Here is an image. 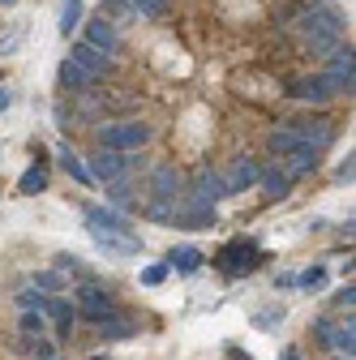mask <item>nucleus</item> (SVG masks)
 <instances>
[{
	"instance_id": "obj_35",
	"label": "nucleus",
	"mask_w": 356,
	"mask_h": 360,
	"mask_svg": "<svg viewBox=\"0 0 356 360\" xmlns=\"http://www.w3.org/2000/svg\"><path fill=\"white\" fill-rule=\"evenodd\" d=\"M0 5H13V0H0Z\"/></svg>"
},
{
	"instance_id": "obj_34",
	"label": "nucleus",
	"mask_w": 356,
	"mask_h": 360,
	"mask_svg": "<svg viewBox=\"0 0 356 360\" xmlns=\"http://www.w3.org/2000/svg\"><path fill=\"white\" fill-rule=\"evenodd\" d=\"M335 360H352V356H335Z\"/></svg>"
},
{
	"instance_id": "obj_12",
	"label": "nucleus",
	"mask_w": 356,
	"mask_h": 360,
	"mask_svg": "<svg viewBox=\"0 0 356 360\" xmlns=\"http://www.w3.org/2000/svg\"><path fill=\"white\" fill-rule=\"evenodd\" d=\"M288 129H296V133H300V138L314 146V150H322V146H331V142H335V129H331V120H322V116H318V120H292Z\"/></svg>"
},
{
	"instance_id": "obj_7",
	"label": "nucleus",
	"mask_w": 356,
	"mask_h": 360,
	"mask_svg": "<svg viewBox=\"0 0 356 360\" xmlns=\"http://www.w3.org/2000/svg\"><path fill=\"white\" fill-rule=\"evenodd\" d=\"M181 189H185V176L176 172L172 163L155 167V176H151V193H155V202H176V198H181Z\"/></svg>"
},
{
	"instance_id": "obj_13",
	"label": "nucleus",
	"mask_w": 356,
	"mask_h": 360,
	"mask_svg": "<svg viewBox=\"0 0 356 360\" xmlns=\"http://www.w3.org/2000/svg\"><path fill=\"white\" fill-rule=\"evenodd\" d=\"M86 43L91 48H99V52H116V22L103 13V18H95V22H86Z\"/></svg>"
},
{
	"instance_id": "obj_2",
	"label": "nucleus",
	"mask_w": 356,
	"mask_h": 360,
	"mask_svg": "<svg viewBox=\"0 0 356 360\" xmlns=\"http://www.w3.org/2000/svg\"><path fill=\"white\" fill-rule=\"evenodd\" d=\"M151 142V129L146 124H138V120H125V124H103L99 129V146H108V150H142Z\"/></svg>"
},
{
	"instance_id": "obj_16",
	"label": "nucleus",
	"mask_w": 356,
	"mask_h": 360,
	"mask_svg": "<svg viewBox=\"0 0 356 360\" xmlns=\"http://www.w3.org/2000/svg\"><path fill=\"white\" fill-rule=\"evenodd\" d=\"M318 335H322V339H326V343H331L339 356H352V352H356V335H352V322H348V326H326V322H322V326H318Z\"/></svg>"
},
{
	"instance_id": "obj_21",
	"label": "nucleus",
	"mask_w": 356,
	"mask_h": 360,
	"mask_svg": "<svg viewBox=\"0 0 356 360\" xmlns=\"http://www.w3.org/2000/svg\"><path fill=\"white\" fill-rule=\"evenodd\" d=\"M61 167H65V172H69V176L77 180V185H91V180H95V176H91V167H86V163H82V159H77V155H73L69 146L61 150Z\"/></svg>"
},
{
	"instance_id": "obj_8",
	"label": "nucleus",
	"mask_w": 356,
	"mask_h": 360,
	"mask_svg": "<svg viewBox=\"0 0 356 360\" xmlns=\"http://www.w3.org/2000/svg\"><path fill=\"white\" fill-rule=\"evenodd\" d=\"M129 172V159H125V150H99L95 159H91V176L95 180H103V185H112V180H120Z\"/></svg>"
},
{
	"instance_id": "obj_11",
	"label": "nucleus",
	"mask_w": 356,
	"mask_h": 360,
	"mask_svg": "<svg viewBox=\"0 0 356 360\" xmlns=\"http://www.w3.org/2000/svg\"><path fill=\"white\" fill-rule=\"evenodd\" d=\"M69 60L73 65H82L91 77H103L108 69H112V60H108V52H99V48H91V43H73V52H69Z\"/></svg>"
},
{
	"instance_id": "obj_3",
	"label": "nucleus",
	"mask_w": 356,
	"mask_h": 360,
	"mask_svg": "<svg viewBox=\"0 0 356 360\" xmlns=\"http://www.w3.org/2000/svg\"><path fill=\"white\" fill-rule=\"evenodd\" d=\"M189 206H202V210H215V202H224L228 198V189H224V176L219 172H210V167H202L198 176H193V185H189V193H181Z\"/></svg>"
},
{
	"instance_id": "obj_15",
	"label": "nucleus",
	"mask_w": 356,
	"mask_h": 360,
	"mask_svg": "<svg viewBox=\"0 0 356 360\" xmlns=\"http://www.w3.org/2000/svg\"><path fill=\"white\" fill-rule=\"evenodd\" d=\"M292 95L305 99V103H326L335 90L326 86V77H300V82H292Z\"/></svg>"
},
{
	"instance_id": "obj_32",
	"label": "nucleus",
	"mask_w": 356,
	"mask_h": 360,
	"mask_svg": "<svg viewBox=\"0 0 356 360\" xmlns=\"http://www.w3.org/2000/svg\"><path fill=\"white\" fill-rule=\"evenodd\" d=\"M9 103H13V95H9V90H0V112H5Z\"/></svg>"
},
{
	"instance_id": "obj_4",
	"label": "nucleus",
	"mask_w": 356,
	"mask_h": 360,
	"mask_svg": "<svg viewBox=\"0 0 356 360\" xmlns=\"http://www.w3.org/2000/svg\"><path fill=\"white\" fill-rule=\"evenodd\" d=\"M326 86L335 90V95H352V86H356V56H352V48H335V52H326Z\"/></svg>"
},
{
	"instance_id": "obj_22",
	"label": "nucleus",
	"mask_w": 356,
	"mask_h": 360,
	"mask_svg": "<svg viewBox=\"0 0 356 360\" xmlns=\"http://www.w3.org/2000/svg\"><path fill=\"white\" fill-rule=\"evenodd\" d=\"M73 26H82V0H61V22H56V30L61 34H73Z\"/></svg>"
},
{
	"instance_id": "obj_30",
	"label": "nucleus",
	"mask_w": 356,
	"mask_h": 360,
	"mask_svg": "<svg viewBox=\"0 0 356 360\" xmlns=\"http://www.w3.org/2000/svg\"><path fill=\"white\" fill-rule=\"evenodd\" d=\"M108 9H112V13H116V22H125V18H129V9H133V5H129V0H108V5H103V13H108Z\"/></svg>"
},
{
	"instance_id": "obj_27",
	"label": "nucleus",
	"mask_w": 356,
	"mask_h": 360,
	"mask_svg": "<svg viewBox=\"0 0 356 360\" xmlns=\"http://www.w3.org/2000/svg\"><path fill=\"white\" fill-rule=\"evenodd\" d=\"M22 335H26V339H34V335L43 339V318H34L30 309H26V318H22Z\"/></svg>"
},
{
	"instance_id": "obj_5",
	"label": "nucleus",
	"mask_w": 356,
	"mask_h": 360,
	"mask_svg": "<svg viewBox=\"0 0 356 360\" xmlns=\"http://www.w3.org/2000/svg\"><path fill=\"white\" fill-rule=\"evenodd\" d=\"M73 296H77L82 318H91V322H99V318H108V313H116V300H112V292H108V288H99V283H82Z\"/></svg>"
},
{
	"instance_id": "obj_19",
	"label": "nucleus",
	"mask_w": 356,
	"mask_h": 360,
	"mask_svg": "<svg viewBox=\"0 0 356 360\" xmlns=\"http://www.w3.org/2000/svg\"><path fill=\"white\" fill-rule=\"evenodd\" d=\"M43 189H48V167H43V163H30L26 172H22V180H18V193H43Z\"/></svg>"
},
{
	"instance_id": "obj_33",
	"label": "nucleus",
	"mask_w": 356,
	"mask_h": 360,
	"mask_svg": "<svg viewBox=\"0 0 356 360\" xmlns=\"http://www.w3.org/2000/svg\"><path fill=\"white\" fill-rule=\"evenodd\" d=\"M284 360H300V352H296V347H288V352H284Z\"/></svg>"
},
{
	"instance_id": "obj_24",
	"label": "nucleus",
	"mask_w": 356,
	"mask_h": 360,
	"mask_svg": "<svg viewBox=\"0 0 356 360\" xmlns=\"http://www.w3.org/2000/svg\"><path fill=\"white\" fill-rule=\"evenodd\" d=\"M56 270H61L65 279H69V275H73V279H86V266H82V257H69V253H61V257H56Z\"/></svg>"
},
{
	"instance_id": "obj_26",
	"label": "nucleus",
	"mask_w": 356,
	"mask_h": 360,
	"mask_svg": "<svg viewBox=\"0 0 356 360\" xmlns=\"http://www.w3.org/2000/svg\"><path fill=\"white\" fill-rule=\"evenodd\" d=\"M163 279H167V262H155V266L142 270V283H146V288H155V283H163Z\"/></svg>"
},
{
	"instance_id": "obj_1",
	"label": "nucleus",
	"mask_w": 356,
	"mask_h": 360,
	"mask_svg": "<svg viewBox=\"0 0 356 360\" xmlns=\"http://www.w3.org/2000/svg\"><path fill=\"white\" fill-rule=\"evenodd\" d=\"M300 34H305V48L314 56H326V52L339 48V39H343V18L331 5H309L300 13Z\"/></svg>"
},
{
	"instance_id": "obj_9",
	"label": "nucleus",
	"mask_w": 356,
	"mask_h": 360,
	"mask_svg": "<svg viewBox=\"0 0 356 360\" xmlns=\"http://www.w3.org/2000/svg\"><path fill=\"white\" fill-rule=\"evenodd\" d=\"M95 245L103 253H116V257H133V253H142V236L138 232H91Z\"/></svg>"
},
{
	"instance_id": "obj_14",
	"label": "nucleus",
	"mask_w": 356,
	"mask_h": 360,
	"mask_svg": "<svg viewBox=\"0 0 356 360\" xmlns=\"http://www.w3.org/2000/svg\"><path fill=\"white\" fill-rule=\"evenodd\" d=\"M258 172H262V167H258L253 159H236V163H232V172L224 176V189H228V193H241V189H249L253 180H258Z\"/></svg>"
},
{
	"instance_id": "obj_23",
	"label": "nucleus",
	"mask_w": 356,
	"mask_h": 360,
	"mask_svg": "<svg viewBox=\"0 0 356 360\" xmlns=\"http://www.w3.org/2000/svg\"><path fill=\"white\" fill-rule=\"evenodd\" d=\"M61 82H65L69 90H82V86H91L95 77H91V73H86L82 65H73V60H65V65H61Z\"/></svg>"
},
{
	"instance_id": "obj_18",
	"label": "nucleus",
	"mask_w": 356,
	"mask_h": 360,
	"mask_svg": "<svg viewBox=\"0 0 356 360\" xmlns=\"http://www.w3.org/2000/svg\"><path fill=\"white\" fill-rule=\"evenodd\" d=\"M258 180H262V189H266V198H271V202L288 198V189H292V176H288V172H279V167L258 172Z\"/></svg>"
},
{
	"instance_id": "obj_29",
	"label": "nucleus",
	"mask_w": 356,
	"mask_h": 360,
	"mask_svg": "<svg viewBox=\"0 0 356 360\" xmlns=\"http://www.w3.org/2000/svg\"><path fill=\"white\" fill-rule=\"evenodd\" d=\"M322 279H326V270L314 266V270H305V275H300V288H322Z\"/></svg>"
},
{
	"instance_id": "obj_6",
	"label": "nucleus",
	"mask_w": 356,
	"mask_h": 360,
	"mask_svg": "<svg viewBox=\"0 0 356 360\" xmlns=\"http://www.w3.org/2000/svg\"><path fill=\"white\" fill-rule=\"evenodd\" d=\"M219 270H224V275H245V270H253V262H258V245H249V240H232V245H224L219 249Z\"/></svg>"
},
{
	"instance_id": "obj_17",
	"label": "nucleus",
	"mask_w": 356,
	"mask_h": 360,
	"mask_svg": "<svg viewBox=\"0 0 356 360\" xmlns=\"http://www.w3.org/2000/svg\"><path fill=\"white\" fill-rule=\"evenodd\" d=\"M202 262H206V257H202L193 245H181V249H172V253H167V270H181V275H193Z\"/></svg>"
},
{
	"instance_id": "obj_28",
	"label": "nucleus",
	"mask_w": 356,
	"mask_h": 360,
	"mask_svg": "<svg viewBox=\"0 0 356 360\" xmlns=\"http://www.w3.org/2000/svg\"><path fill=\"white\" fill-rule=\"evenodd\" d=\"M34 283H39V288H48V292H52V288H65V275H61V270H43V275H39Z\"/></svg>"
},
{
	"instance_id": "obj_31",
	"label": "nucleus",
	"mask_w": 356,
	"mask_h": 360,
	"mask_svg": "<svg viewBox=\"0 0 356 360\" xmlns=\"http://www.w3.org/2000/svg\"><path fill=\"white\" fill-rule=\"evenodd\" d=\"M18 304H22V309H39V313H43V296H34V292H22V296H18Z\"/></svg>"
},
{
	"instance_id": "obj_36",
	"label": "nucleus",
	"mask_w": 356,
	"mask_h": 360,
	"mask_svg": "<svg viewBox=\"0 0 356 360\" xmlns=\"http://www.w3.org/2000/svg\"><path fill=\"white\" fill-rule=\"evenodd\" d=\"M95 360H108V356H95Z\"/></svg>"
},
{
	"instance_id": "obj_25",
	"label": "nucleus",
	"mask_w": 356,
	"mask_h": 360,
	"mask_svg": "<svg viewBox=\"0 0 356 360\" xmlns=\"http://www.w3.org/2000/svg\"><path fill=\"white\" fill-rule=\"evenodd\" d=\"M129 5H133V13H142V18H163L167 0H129Z\"/></svg>"
},
{
	"instance_id": "obj_10",
	"label": "nucleus",
	"mask_w": 356,
	"mask_h": 360,
	"mask_svg": "<svg viewBox=\"0 0 356 360\" xmlns=\"http://www.w3.org/2000/svg\"><path fill=\"white\" fill-rule=\"evenodd\" d=\"M86 232H133V223H129L120 210L91 206V210H86Z\"/></svg>"
},
{
	"instance_id": "obj_20",
	"label": "nucleus",
	"mask_w": 356,
	"mask_h": 360,
	"mask_svg": "<svg viewBox=\"0 0 356 360\" xmlns=\"http://www.w3.org/2000/svg\"><path fill=\"white\" fill-rule=\"evenodd\" d=\"M95 326H99L95 335H103V339H129L133 335V322L129 318H112V313H108V318H99Z\"/></svg>"
}]
</instances>
